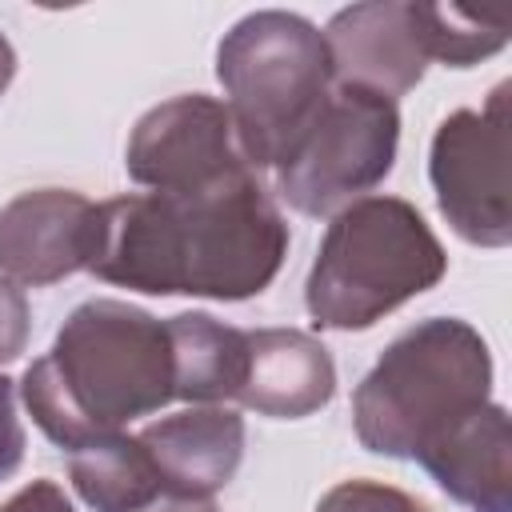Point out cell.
Masks as SVG:
<instances>
[{
	"mask_svg": "<svg viewBox=\"0 0 512 512\" xmlns=\"http://www.w3.org/2000/svg\"><path fill=\"white\" fill-rule=\"evenodd\" d=\"M176 400L224 404L240 396L248 372V332L208 312H180L168 320Z\"/></svg>",
	"mask_w": 512,
	"mask_h": 512,
	"instance_id": "5bb4252c",
	"label": "cell"
},
{
	"mask_svg": "<svg viewBox=\"0 0 512 512\" xmlns=\"http://www.w3.org/2000/svg\"><path fill=\"white\" fill-rule=\"evenodd\" d=\"M12 80H16V48H12V40L0 32V96L8 92Z\"/></svg>",
	"mask_w": 512,
	"mask_h": 512,
	"instance_id": "7402d4cb",
	"label": "cell"
},
{
	"mask_svg": "<svg viewBox=\"0 0 512 512\" xmlns=\"http://www.w3.org/2000/svg\"><path fill=\"white\" fill-rule=\"evenodd\" d=\"M336 396V364L328 348L300 328L248 332V372L236 404L272 420H304Z\"/></svg>",
	"mask_w": 512,
	"mask_h": 512,
	"instance_id": "4fadbf2b",
	"label": "cell"
},
{
	"mask_svg": "<svg viewBox=\"0 0 512 512\" xmlns=\"http://www.w3.org/2000/svg\"><path fill=\"white\" fill-rule=\"evenodd\" d=\"M492 400L488 340L460 316L404 328L352 392L356 440L388 460H416L456 420Z\"/></svg>",
	"mask_w": 512,
	"mask_h": 512,
	"instance_id": "3957f363",
	"label": "cell"
},
{
	"mask_svg": "<svg viewBox=\"0 0 512 512\" xmlns=\"http://www.w3.org/2000/svg\"><path fill=\"white\" fill-rule=\"evenodd\" d=\"M320 36L328 48L332 84H356L396 100L424 80L428 48L420 36L416 0L348 4L324 24Z\"/></svg>",
	"mask_w": 512,
	"mask_h": 512,
	"instance_id": "9c48e42d",
	"label": "cell"
},
{
	"mask_svg": "<svg viewBox=\"0 0 512 512\" xmlns=\"http://www.w3.org/2000/svg\"><path fill=\"white\" fill-rule=\"evenodd\" d=\"M124 168L152 192H196L244 172L248 160L236 144L224 100L184 92L136 120L124 148Z\"/></svg>",
	"mask_w": 512,
	"mask_h": 512,
	"instance_id": "ba28073f",
	"label": "cell"
},
{
	"mask_svg": "<svg viewBox=\"0 0 512 512\" xmlns=\"http://www.w3.org/2000/svg\"><path fill=\"white\" fill-rule=\"evenodd\" d=\"M0 512H76V508L56 480H28L20 492H12L0 504Z\"/></svg>",
	"mask_w": 512,
	"mask_h": 512,
	"instance_id": "ffe728a7",
	"label": "cell"
},
{
	"mask_svg": "<svg viewBox=\"0 0 512 512\" xmlns=\"http://www.w3.org/2000/svg\"><path fill=\"white\" fill-rule=\"evenodd\" d=\"M288 220L260 172L196 192H128L96 204L88 272L144 296L252 300L284 268Z\"/></svg>",
	"mask_w": 512,
	"mask_h": 512,
	"instance_id": "6da1fadb",
	"label": "cell"
},
{
	"mask_svg": "<svg viewBox=\"0 0 512 512\" xmlns=\"http://www.w3.org/2000/svg\"><path fill=\"white\" fill-rule=\"evenodd\" d=\"M24 424L16 416V380L0 376V480L16 476L24 464Z\"/></svg>",
	"mask_w": 512,
	"mask_h": 512,
	"instance_id": "d6986e66",
	"label": "cell"
},
{
	"mask_svg": "<svg viewBox=\"0 0 512 512\" xmlns=\"http://www.w3.org/2000/svg\"><path fill=\"white\" fill-rule=\"evenodd\" d=\"M28 332H32V316L24 288L0 276V364H12L28 348Z\"/></svg>",
	"mask_w": 512,
	"mask_h": 512,
	"instance_id": "ac0fdd59",
	"label": "cell"
},
{
	"mask_svg": "<svg viewBox=\"0 0 512 512\" xmlns=\"http://www.w3.org/2000/svg\"><path fill=\"white\" fill-rule=\"evenodd\" d=\"M416 464L468 512H512V424L504 404H480L436 436Z\"/></svg>",
	"mask_w": 512,
	"mask_h": 512,
	"instance_id": "7c38bea8",
	"label": "cell"
},
{
	"mask_svg": "<svg viewBox=\"0 0 512 512\" xmlns=\"http://www.w3.org/2000/svg\"><path fill=\"white\" fill-rule=\"evenodd\" d=\"M216 80L248 168H276L332 92L320 28L284 8L240 16L216 48Z\"/></svg>",
	"mask_w": 512,
	"mask_h": 512,
	"instance_id": "5b68a950",
	"label": "cell"
},
{
	"mask_svg": "<svg viewBox=\"0 0 512 512\" xmlns=\"http://www.w3.org/2000/svg\"><path fill=\"white\" fill-rule=\"evenodd\" d=\"M400 148L396 100L332 84L328 100L276 164V192L300 216H336L388 180Z\"/></svg>",
	"mask_w": 512,
	"mask_h": 512,
	"instance_id": "8992f818",
	"label": "cell"
},
{
	"mask_svg": "<svg viewBox=\"0 0 512 512\" xmlns=\"http://www.w3.org/2000/svg\"><path fill=\"white\" fill-rule=\"evenodd\" d=\"M68 480L92 512H144L164 496L144 444L124 432L68 452Z\"/></svg>",
	"mask_w": 512,
	"mask_h": 512,
	"instance_id": "9a60e30c",
	"label": "cell"
},
{
	"mask_svg": "<svg viewBox=\"0 0 512 512\" xmlns=\"http://www.w3.org/2000/svg\"><path fill=\"white\" fill-rule=\"evenodd\" d=\"M316 512H428V504L380 480H340L320 496Z\"/></svg>",
	"mask_w": 512,
	"mask_h": 512,
	"instance_id": "e0dca14e",
	"label": "cell"
},
{
	"mask_svg": "<svg viewBox=\"0 0 512 512\" xmlns=\"http://www.w3.org/2000/svg\"><path fill=\"white\" fill-rule=\"evenodd\" d=\"M32 424L64 452H76L176 400L168 320L96 296L68 312L52 348L16 384Z\"/></svg>",
	"mask_w": 512,
	"mask_h": 512,
	"instance_id": "7a4b0ae2",
	"label": "cell"
},
{
	"mask_svg": "<svg viewBox=\"0 0 512 512\" xmlns=\"http://www.w3.org/2000/svg\"><path fill=\"white\" fill-rule=\"evenodd\" d=\"M448 252L400 196H364L340 208L304 280V308L316 328L364 332L412 296L436 288Z\"/></svg>",
	"mask_w": 512,
	"mask_h": 512,
	"instance_id": "277c9868",
	"label": "cell"
},
{
	"mask_svg": "<svg viewBox=\"0 0 512 512\" xmlns=\"http://www.w3.org/2000/svg\"><path fill=\"white\" fill-rule=\"evenodd\" d=\"M96 204L72 188H28L0 208V276L48 288L88 272Z\"/></svg>",
	"mask_w": 512,
	"mask_h": 512,
	"instance_id": "30bf717a",
	"label": "cell"
},
{
	"mask_svg": "<svg viewBox=\"0 0 512 512\" xmlns=\"http://www.w3.org/2000/svg\"><path fill=\"white\" fill-rule=\"evenodd\" d=\"M416 8H420V36L428 60H440L448 68H472L508 44V24L496 16H476L456 4H416Z\"/></svg>",
	"mask_w": 512,
	"mask_h": 512,
	"instance_id": "2e32d148",
	"label": "cell"
},
{
	"mask_svg": "<svg viewBox=\"0 0 512 512\" xmlns=\"http://www.w3.org/2000/svg\"><path fill=\"white\" fill-rule=\"evenodd\" d=\"M160 476L164 496L212 500L236 476L244 460V416L224 404H192L184 412L152 420L136 436Z\"/></svg>",
	"mask_w": 512,
	"mask_h": 512,
	"instance_id": "8fae6325",
	"label": "cell"
},
{
	"mask_svg": "<svg viewBox=\"0 0 512 512\" xmlns=\"http://www.w3.org/2000/svg\"><path fill=\"white\" fill-rule=\"evenodd\" d=\"M428 180L440 216L476 248H508V84H496L484 108H456L440 120L428 148Z\"/></svg>",
	"mask_w": 512,
	"mask_h": 512,
	"instance_id": "52a82bcc",
	"label": "cell"
},
{
	"mask_svg": "<svg viewBox=\"0 0 512 512\" xmlns=\"http://www.w3.org/2000/svg\"><path fill=\"white\" fill-rule=\"evenodd\" d=\"M144 512H220V508L212 500H176V496H164V500H156Z\"/></svg>",
	"mask_w": 512,
	"mask_h": 512,
	"instance_id": "44dd1931",
	"label": "cell"
}]
</instances>
